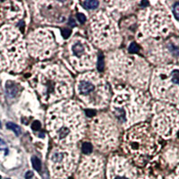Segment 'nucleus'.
<instances>
[{"instance_id":"1","label":"nucleus","mask_w":179,"mask_h":179,"mask_svg":"<svg viewBox=\"0 0 179 179\" xmlns=\"http://www.w3.org/2000/svg\"><path fill=\"white\" fill-rule=\"evenodd\" d=\"M46 124L50 136L59 146L74 145L86 131L83 112L72 100H62L53 105L47 113Z\"/></svg>"},{"instance_id":"2","label":"nucleus","mask_w":179,"mask_h":179,"mask_svg":"<svg viewBox=\"0 0 179 179\" xmlns=\"http://www.w3.org/2000/svg\"><path fill=\"white\" fill-rule=\"evenodd\" d=\"M114 88L111 100V112L116 123L128 129L145 121L151 112L150 97L141 90L129 86Z\"/></svg>"},{"instance_id":"3","label":"nucleus","mask_w":179,"mask_h":179,"mask_svg":"<svg viewBox=\"0 0 179 179\" xmlns=\"http://www.w3.org/2000/svg\"><path fill=\"white\" fill-rule=\"evenodd\" d=\"M31 83L44 103L67 99L73 93L70 74L57 64H38L32 70Z\"/></svg>"},{"instance_id":"4","label":"nucleus","mask_w":179,"mask_h":179,"mask_svg":"<svg viewBox=\"0 0 179 179\" xmlns=\"http://www.w3.org/2000/svg\"><path fill=\"white\" fill-rule=\"evenodd\" d=\"M26 43L21 32L12 26L0 29V70L20 73L27 63Z\"/></svg>"},{"instance_id":"5","label":"nucleus","mask_w":179,"mask_h":179,"mask_svg":"<svg viewBox=\"0 0 179 179\" xmlns=\"http://www.w3.org/2000/svg\"><path fill=\"white\" fill-rule=\"evenodd\" d=\"M75 90L79 99L91 108H103L109 103L108 84L98 73L87 72L81 74L77 78Z\"/></svg>"},{"instance_id":"6","label":"nucleus","mask_w":179,"mask_h":179,"mask_svg":"<svg viewBox=\"0 0 179 179\" xmlns=\"http://www.w3.org/2000/svg\"><path fill=\"white\" fill-rule=\"evenodd\" d=\"M153 129L147 124H138L130 127L124 136L123 147L127 154L140 158L154 156L159 150V142Z\"/></svg>"},{"instance_id":"7","label":"nucleus","mask_w":179,"mask_h":179,"mask_svg":"<svg viewBox=\"0 0 179 179\" xmlns=\"http://www.w3.org/2000/svg\"><path fill=\"white\" fill-rule=\"evenodd\" d=\"M150 90L152 95L161 102L179 103V67L165 65L152 74Z\"/></svg>"},{"instance_id":"8","label":"nucleus","mask_w":179,"mask_h":179,"mask_svg":"<svg viewBox=\"0 0 179 179\" xmlns=\"http://www.w3.org/2000/svg\"><path fill=\"white\" fill-rule=\"evenodd\" d=\"M90 33L92 42L101 49H116L122 41L116 21L112 15L106 11H99L92 16Z\"/></svg>"},{"instance_id":"9","label":"nucleus","mask_w":179,"mask_h":179,"mask_svg":"<svg viewBox=\"0 0 179 179\" xmlns=\"http://www.w3.org/2000/svg\"><path fill=\"white\" fill-rule=\"evenodd\" d=\"M139 24L142 36L161 38L170 32L172 20L166 8L162 4L157 3L140 12Z\"/></svg>"},{"instance_id":"10","label":"nucleus","mask_w":179,"mask_h":179,"mask_svg":"<svg viewBox=\"0 0 179 179\" xmlns=\"http://www.w3.org/2000/svg\"><path fill=\"white\" fill-rule=\"evenodd\" d=\"M91 135L95 147L107 152L117 147L120 131L113 116L100 114L91 124Z\"/></svg>"},{"instance_id":"11","label":"nucleus","mask_w":179,"mask_h":179,"mask_svg":"<svg viewBox=\"0 0 179 179\" xmlns=\"http://www.w3.org/2000/svg\"><path fill=\"white\" fill-rule=\"evenodd\" d=\"M151 112L153 131L166 139L173 137L179 129V111L171 104L158 101L154 103Z\"/></svg>"},{"instance_id":"12","label":"nucleus","mask_w":179,"mask_h":179,"mask_svg":"<svg viewBox=\"0 0 179 179\" xmlns=\"http://www.w3.org/2000/svg\"><path fill=\"white\" fill-rule=\"evenodd\" d=\"M66 56L71 66L80 72L94 68L97 62L93 47L88 41L80 36L73 38L67 43Z\"/></svg>"},{"instance_id":"13","label":"nucleus","mask_w":179,"mask_h":179,"mask_svg":"<svg viewBox=\"0 0 179 179\" xmlns=\"http://www.w3.org/2000/svg\"><path fill=\"white\" fill-rule=\"evenodd\" d=\"M79 152L75 145L57 146L49 155V164L52 175L58 179L68 177L78 163Z\"/></svg>"},{"instance_id":"14","label":"nucleus","mask_w":179,"mask_h":179,"mask_svg":"<svg viewBox=\"0 0 179 179\" xmlns=\"http://www.w3.org/2000/svg\"><path fill=\"white\" fill-rule=\"evenodd\" d=\"M26 48L32 57L44 60L54 54L57 49V44L50 31L38 29L28 36Z\"/></svg>"},{"instance_id":"15","label":"nucleus","mask_w":179,"mask_h":179,"mask_svg":"<svg viewBox=\"0 0 179 179\" xmlns=\"http://www.w3.org/2000/svg\"><path fill=\"white\" fill-rule=\"evenodd\" d=\"M133 65V57L121 50L112 51L107 56V68L109 75L118 81L127 82Z\"/></svg>"},{"instance_id":"16","label":"nucleus","mask_w":179,"mask_h":179,"mask_svg":"<svg viewBox=\"0 0 179 179\" xmlns=\"http://www.w3.org/2000/svg\"><path fill=\"white\" fill-rule=\"evenodd\" d=\"M147 48V56L151 62L167 64L179 57V47L172 41L166 42H153Z\"/></svg>"},{"instance_id":"17","label":"nucleus","mask_w":179,"mask_h":179,"mask_svg":"<svg viewBox=\"0 0 179 179\" xmlns=\"http://www.w3.org/2000/svg\"><path fill=\"white\" fill-rule=\"evenodd\" d=\"M108 179H137V170L133 165L122 156L110 157L108 163Z\"/></svg>"},{"instance_id":"18","label":"nucleus","mask_w":179,"mask_h":179,"mask_svg":"<svg viewBox=\"0 0 179 179\" xmlns=\"http://www.w3.org/2000/svg\"><path fill=\"white\" fill-rule=\"evenodd\" d=\"M104 169L103 158L96 154L87 155L83 158L79 168V179H100Z\"/></svg>"},{"instance_id":"19","label":"nucleus","mask_w":179,"mask_h":179,"mask_svg":"<svg viewBox=\"0 0 179 179\" xmlns=\"http://www.w3.org/2000/svg\"><path fill=\"white\" fill-rule=\"evenodd\" d=\"M150 69L148 64L139 57H133V65L127 78L133 88L145 90L149 84Z\"/></svg>"},{"instance_id":"20","label":"nucleus","mask_w":179,"mask_h":179,"mask_svg":"<svg viewBox=\"0 0 179 179\" xmlns=\"http://www.w3.org/2000/svg\"><path fill=\"white\" fill-rule=\"evenodd\" d=\"M63 3L60 2H39L37 16L41 21L49 24H60L66 20V15L62 11Z\"/></svg>"},{"instance_id":"21","label":"nucleus","mask_w":179,"mask_h":179,"mask_svg":"<svg viewBox=\"0 0 179 179\" xmlns=\"http://www.w3.org/2000/svg\"><path fill=\"white\" fill-rule=\"evenodd\" d=\"M7 20L9 22H16L23 16L24 11L20 3L14 1H6Z\"/></svg>"},{"instance_id":"22","label":"nucleus","mask_w":179,"mask_h":179,"mask_svg":"<svg viewBox=\"0 0 179 179\" xmlns=\"http://www.w3.org/2000/svg\"><path fill=\"white\" fill-rule=\"evenodd\" d=\"M6 91H7V94L10 98H15L18 95L20 91V87L15 82L8 81L6 84Z\"/></svg>"},{"instance_id":"23","label":"nucleus","mask_w":179,"mask_h":179,"mask_svg":"<svg viewBox=\"0 0 179 179\" xmlns=\"http://www.w3.org/2000/svg\"><path fill=\"white\" fill-rule=\"evenodd\" d=\"M108 7L115 11H125L130 7L131 3L125 1H112L108 3Z\"/></svg>"},{"instance_id":"24","label":"nucleus","mask_w":179,"mask_h":179,"mask_svg":"<svg viewBox=\"0 0 179 179\" xmlns=\"http://www.w3.org/2000/svg\"><path fill=\"white\" fill-rule=\"evenodd\" d=\"M7 19V7L6 1L2 2L0 1V25H1L4 21Z\"/></svg>"},{"instance_id":"25","label":"nucleus","mask_w":179,"mask_h":179,"mask_svg":"<svg viewBox=\"0 0 179 179\" xmlns=\"http://www.w3.org/2000/svg\"><path fill=\"white\" fill-rule=\"evenodd\" d=\"M82 4L87 9H96L99 6V1H96V0H88V1H83Z\"/></svg>"},{"instance_id":"26","label":"nucleus","mask_w":179,"mask_h":179,"mask_svg":"<svg viewBox=\"0 0 179 179\" xmlns=\"http://www.w3.org/2000/svg\"><path fill=\"white\" fill-rule=\"evenodd\" d=\"M7 129H9V130H12L17 136H19L21 133H22V130H21V128H20V126L19 125H17L16 124H15V123H12V122H8L7 124Z\"/></svg>"},{"instance_id":"27","label":"nucleus","mask_w":179,"mask_h":179,"mask_svg":"<svg viewBox=\"0 0 179 179\" xmlns=\"http://www.w3.org/2000/svg\"><path fill=\"white\" fill-rule=\"evenodd\" d=\"M32 166H33V168L35 170L40 171L41 169V162L37 157H32Z\"/></svg>"},{"instance_id":"28","label":"nucleus","mask_w":179,"mask_h":179,"mask_svg":"<svg viewBox=\"0 0 179 179\" xmlns=\"http://www.w3.org/2000/svg\"><path fill=\"white\" fill-rule=\"evenodd\" d=\"M82 150H83V153L89 155V154H91V151H92V145H91L90 142H84V143H83V145H82Z\"/></svg>"},{"instance_id":"29","label":"nucleus","mask_w":179,"mask_h":179,"mask_svg":"<svg viewBox=\"0 0 179 179\" xmlns=\"http://www.w3.org/2000/svg\"><path fill=\"white\" fill-rule=\"evenodd\" d=\"M104 66H105V61L103 59V56L100 55L99 57L98 58V70L99 72H102L104 69Z\"/></svg>"},{"instance_id":"30","label":"nucleus","mask_w":179,"mask_h":179,"mask_svg":"<svg viewBox=\"0 0 179 179\" xmlns=\"http://www.w3.org/2000/svg\"><path fill=\"white\" fill-rule=\"evenodd\" d=\"M128 50H129L130 53L134 54V53H137V52L140 50V47H139L136 43H133H133H131V45H130Z\"/></svg>"},{"instance_id":"31","label":"nucleus","mask_w":179,"mask_h":179,"mask_svg":"<svg viewBox=\"0 0 179 179\" xmlns=\"http://www.w3.org/2000/svg\"><path fill=\"white\" fill-rule=\"evenodd\" d=\"M71 33H72V31H71L70 29H64V30L62 31V35H63V37H64L65 39L69 38V36L71 35Z\"/></svg>"},{"instance_id":"32","label":"nucleus","mask_w":179,"mask_h":179,"mask_svg":"<svg viewBox=\"0 0 179 179\" xmlns=\"http://www.w3.org/2000/svg\"><path fill=\"white\" fill-rule=\"evenodd\" d=\"M174 15L177 19H179V3H176L174 6Z\"/></svg>"},{"instance_id":"33","label":"nucleus","mask_w":179,"mask_h":179,"mask_svg":"<svg viewBox=\"0 0 179 179\" xmlns=\"http://www.w3.org/2000/svg\"><path fill=\"white\" fill-rule=\"evenodd\" d=\"M169 179H179V166H177V168L175 169L174 174L170 175Z\"/></svg>"},{"instance_id":"34","label":"nucleus","mask_w":179,"mask_h":179,"mask_svg":"<svg viewBox=\"0 0 179 179\" xmlns=\"http://www.w3.org/2000/svg\"><path fill=\"white\" fill-rule=\"evenodd\" d=\"M7 150V145L5 142V141H3L1 138H0V150Z\"/></svg>"},{"instance_id":"35","label":"nucleus","mask_w":179,"mask_h":179,"mask_svg":"<svg viewBox=\"0 0 179 179\" xmlns=\"http://www.w3.org/2000/svg\"><path fill=\"white\" fill-rule=\"evenodd\" d=\"M77 19H78V21H79L80 23L83 24V23H84V22L86 21V16H85V15L79 13V14L77 15Z\"/></svg>"},{"instance_id":"36","label":"nucleus","mask_w":179,"mask_h":179,"mask_svg":"<svg viewBox=\"0 0 179 179\" xmlns=\"http://www.w3.org/2000/svg\"><path fill=\"white\" fill-rule=\"evenodd\" d=\"M137 179H160L159 177H155V176H151L149 175H142L140 177H138Z\"/></svg>"},{"instance_id":"37","label":"nucleus","mask_w":179,"mask_h":179,"mask_svg":"<svg viewBox=\"0 0 179 179\" xmlns=\"http://www.w3.org/2000/svg\"><path fill=\"white\" fill-rule=\"evenodd\" d=\"M41 123L39 122V121H35V122H33V124H32V129H34L35 131H37V130H39V129H41Z\"/></svg>"},{"instance_id":"38","label":"nucleus","mask_w":179,"mask_h":179,"mask_svg":"<svg viewBox=\"0 0 179 179\" xmlns=\"http://www.w3.org/2000/svg\"><path fill=\"white\" fill-rule=\"evenodd\" d=\"M32 176H33V172H32V171L26 172V174H25V178L26 179H31Z\"/></svg>"},{"instance_id":"39","label":"nucleus","mask_w":179,"mask_h":179,"mask_svg":"<svg viewBox=\"0 0 179 179\" xmlns=\"http://www.w3.org/2000/svg\"><path fill=\"white\" fill-rule=\"evenodd\" d=\"M85 113H86L87 116H93V115L95 114V112H94L93 110H85Z\"/></svg>"},{"instance_id":"40","label":"nucleus","mask_w":179,"mask_h":179,"mask_svg":"<svg viewBox=\"0 0 179 179\" xmlns=\"http://www.w3.org/2000/svg\"><path fill=\"white\" fill-rule=\"evenodd\" d=\"M0 127H1V122H0Z\"/></svg>"},{"instance_id":"41","label":"nucleus","mask_w":179,"mask_h":179,"mask_svg":"<svg viewBox=\"0 0 179 179\" xmlns=\"http://www.w3.org/2000/svg\"><path fill=\"white\" fill-rule=\"evenodd\" d=\"M0 179H1V175H0Z\"/></svg>"},{"instance_id":"42","label":"nucleus","mask_w":179,"mask_h":179,"mask_svg":"<svg viewBox=\"0 0 179 179\" xmlns=\"http://www.w3.org/2000/svg\"><path fill=\"white\" fill-rule=\"evenodd\" d=\"M7 179H8V178H7Z\"/></svg>"}]
</instances>
